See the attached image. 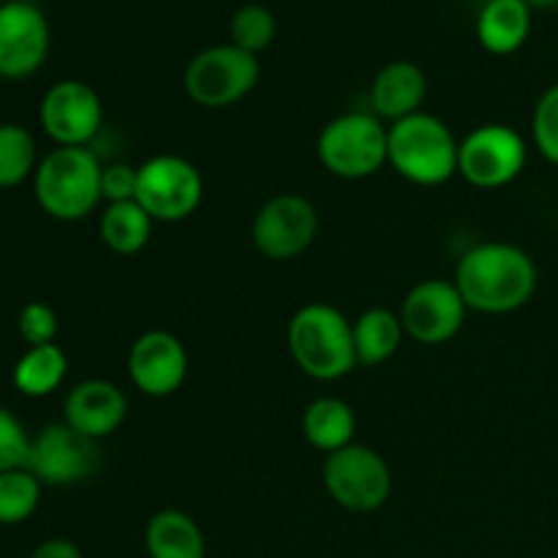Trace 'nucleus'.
Masks as SVG:
<instances>
[{"mask_svg":"<svg viewBox=\"0 0 558 558\" xmlns=\"http://www.w3.org/2000/svg\"><path fill=\"white\" fill-rule=\"evenodd\" d=\"M456 287L466 308L480 314H512L532 300L537 267L512 243H483L461 256Z\"/></svg>","mask_w":558,"mask_h":558,"instance_id":"nucleus-1","label":"nucleus"},{"mask_svg":"<svg viewBox=\"0 0 558 558\" xmlns=\"http://www.w3.org/2000/svg\"><path fill=\"white\" fill-rule=\"evenodd\" d=\"M101 172L90 147H54L33 174L36 202L54 221H82L101 202Z\"/></svg>","mask_w":558,"mask_h":558,"instance_id":"nucleus-2","label":"nucleus"},{"mask_svg":"<svg viewBox=\"0 0 558 558\" xmlns=\"http://www.w3.org/2000/svg\"><path fill=\"white\" fill-rule=\"evenodd\" d=\"M289 352L311 379H341L357 365L352 322L330 303L303 305L289 322Z\"/></svg>","mask_w":558,"mask_h":558,"instance_id":"nucleus-3","label":"nucleus"},{"mask_svg":"<svg viewBox=\"0 0 558 558\" xmlns=\"http://www.w3.org/2000/svg\"><path fill=\"white\" fill-rule=\"evenodd\" d=\"M458 145L447 123L428 112H414L390 125L392 163L401 178L417 185H441L458 172Z\"/></svg>","mask_w":558,"mask_h":558,"instance_id":"nucleus-4","label":"nucleus"},{"mask_svg":"<svg viewBox=\"0 0 558 558\" xmlns=\"http://www.w3.org/2000/svg\"><path fill=\"white\" fill-rule=\"evenodd\" d=\"M322 167L343 180H363L379 172L390 153V129L376 114L347 112L330 120L316 142Z\"/></svg>","mask_w":558,"mask_h":558,"instance_id":"nucleus-5","label":"nucleus"},{"mask_svg":"<svg viewBox=\"0 0 558 558\" xmlns=\"http://www.w3.org/2000/svg\"><path fill=\"white\" fill-rule=\"evenodd\" d=\"M259 58L234 44L202 49L185 65L183 87L194 104L205 109H223L243 101L259 82Z\"/></svg>","mask_w":558,"mask_h":558,"instance_id":"nucleus-6","label":"nucleus"},{"mask_svg":"<svg viewBox=\"0 0 558 558\" xmlns=\"http://www.w3.org/2000/svg\"><path fill=\"white\" fill-rule=\"evenodd\" d=\"M327 494L349 512H374L390 499L392 474L385 458L365 445H347L330 452L322 466Z\"/></svg>","mask_w":558,"mask_h":558,"instance_id":"nucleus-7","label":"nucleus"},{"mask_svg":"<svg viewBox=\"0 0 558 558\" xmlns=\"http://www.w3.org/2000/svg\"><path fill=\"white\" fill-rule=\"evenodd\" d=\"M202 194L205 183L189 158L153 156L136 167V202L153 221H185L196 213Z\"/></svg>","mask_w":558,"mask_h":558,"instance_id":"nucleus-8","label":"nucleus"},{"mask_svg":"<svg viewBox=\"0 0 558 558\" xmlns=\"http://www.w3.org/2000/svg\"><path fill=\"white\" fill-rule=\"evenodd\" d=\"M526 167V142L501 123L480 125L458 145V172L477 189H501Z\"/></svg>","mask_w":558,"mask_h":558,"instance_id":"nucleus-9","label":"nucleus"},{"mask_svg":"<svg viewBox=\"0 0 558 558\" xmlns=\"http://www.w3.org/2000/svg\"><path fill=\"white\" fill-rule=\"evenodd\" d=\"M38 120L58 147H87L104 123V107L98 93L87 82H54L41 98Z\"/></svg>","mask_w":558,"mask_h":558,"instance_id":"nucleus-10","label":"nucleus"},{"mask_svg":"<svg viewBox=\"0 0 558 558\" xmlns=\"http://www.w3.org/2000/svg\"><path fill=\"white\" fill-rule=\"evenodd\" d=\"M319 232V216L305 196L278 194L259 207L251 227L256 251L267 259L287 262L303 254Z\"/></svg>","mask_w":558,"mask_h":558,"instance_id":"nucleus-11","label":"nucleus"},{"mask_svg":"<svg viewBox=\"0 0 558 558\" xmlns=\"http://www.w3.org/2000/svg\"><path fill=\"white\" fill-rule=\"evenodd\" d=\"M466 311L456 281L428 278V281H420L403 300L401 325L403 332L417 343L439 347L461 332Z\"/></svg>","mask_w":558,"mask_h":558,"instance_id":"nucleus-12","label":"nucleus"},{"mask_svg":"<svg viewBox=\"0 0 558 558\" xmlns=\"http://www.w3.org/2000/svg\"><path fill=\"white\" fill-rule=\"evenodd\" d=\"M27 469L41 485L85 483L98 469V441L82 436L69 423L47 425L33 436Z\"/></svg>","mask_w":558,"mask_h":558,"instance_id":"nucleus-13","label":"nucleus"},{"mask_svg":"<svg viewBox=\"0 0 558 558\" xmlns=\"http://www.w3.org/2000/svg\"><path fill=\"white\" fill-rule=\"evenodd\" d=\"M49 54V22L36 3L0 5V76L27 80Z\"/></svg>","mask_w":558,"mask_h":558,"instance_id":"nucleus-14","label":"nucleus"},{"mask_svg":"<svg viewBox=\"0 0 558 558\" xmlns=\"http://www.w3.org/2000/svg\"><path fill=\"white\" fill-rule=\"evenodd\" d=\"M131 381L150 398H167L180 390L189 374V354L178 336L167 330H150L136 338L129 354Z\"/></svg>","mask_w":558,"mask_h":558,"instance_id":"nucleus-15","label":"nucleus"},{"mask_svg":"<svg viewBox=\"0 0 558 558\" xmlns=\"http://www.w3.org/2000/svg\"><path fill=\"white\" fill-rule=\"evenodd\" d=\"M125 414H129V403H125L123 390L112 381H80L65 398V423L93 441L112 436L123 425Z\"/></svg>","mask_w":558,"mask_h":558,"instance_id":"nucleus-16","label":"nucleus"},{"mask_svg":"<svg viewBox=\"0 0 558 558\" xmlns=\"http://www.w3.org/2000/svg\"><path fill=\"white\" fill-rule=\"evenodd\" d=\"M425 93H428V80H425L423 69L409 60H396L376 74L374 85H371V104H374L376 118L398 123V120L420 112Z\"/></svg>","mask_w":558,"mask_h":558,"instance_id":"nucleus-17","label":"nucleus"},{"mask_svg":"<svg viewBox=\"0 0 558 558\" xmlns=\"http://www.w3.org/2000/svg\"><path fill=\"white\" fill-rule=\"evenodd\" d=\"M532 9L526 0H488L477 16V38L490 54H512L526 44Z\"/></svg>","mask_w":558,"mask_h":558,"instance_id":"nucleus-18","label":"nucleus"},{"mask_svg":"<svg viewBox=\"0 0 558 558\" xmlns=\"http://www.w3.org/2000/svg\"><path fill=\"white\" fill-rule=\"evenodd\" d=\"M145 550L150 558H205L199 523L180 510H161L147 521Z\"/></svg>","mask_w":558,"mask_h":558,"instance_id":"nucleus-19","label":"nucleus"},{"mask_svg":"<svg viewBox=\"0 0 558 558\" xmlns=\"http://www.w3.org/2000/svg\"><path fill=\"white\" fill-rule=\"evenodd\" d=\"M354 430H357V420H354L352 407L341 398H316L303 412V436L311 447L325 456L352 445Z\"/></svg>","mask_w":558,"mask_h":558,"instance_id":"nucleus-20","label":"nucleus"},{"mask_svg":"<svg viewBox=\"0 0 558 558\" xmlns=\"http://www.w3.org/2000/svg\"><path fill=\"white\" fill-rule=\"evenodd\" d=\"M352 336L357 365L374 368V365L387 363L398 352V347H401V316H396L387 308H371L360 314L357 322H352Z\"/></svg>","mask_w":558,"mask_h":558,"instance_id":"nucleus-21","label":"nucleus"},{"mask_svg":"<svg viewBox=\"0 0 558 558\" xmlns=\"http://www.w3.org/2000/svg\"><path fill=\"white\" fill-rule=\"evenodd\" d=\"M150 232L153 218L136 199L107 205L101 221H98V234H101L104 245L120 256L140 254L150 243Z\"/></svg>","mask_w":558,"mask_h":558,"instance_id":"nucleus-22","label":"nucleus"},{"mask_svg":"<svg viewBox=\"0 0 558 558\" xmlns=\"http://www.w3.org/2000/svg\"><path fill=\"white\" fill-rule=\"evenodd\" d=\"M69 357L58 343L47 347H27V352L14 365V387L27 398H47L63 385Z\"/></svg>","mask_w":558,"mask_h":558,"instance_id":"nucleus-23","label":"nucleus"},{"mask_svg":"<svg viewBox=\"0 0 558 558\" xmlns=\"http://www.w3.org/2000/svg\"><path fill=\"white\" fill-rule=\"evenodd\" d=\"M38 169L36 140L20 123H0V189H16Z\"/></svg>","mask_w":558,"mask_h":558,"instance_id":"nucleus-24","label":"nucleus"},{"mask_svg":"<svg viewBox=\"0 0 558 558\" xmlns=\"http://www.w3.org/2000/svg\"><path fill=\"white\" fill-rule=\"evenodd\" d=\"M41 501V483L31 469L0 472V526H20Z\"/></svg>","mask_w":558,"mask_h":558,"instance_id":"nucleus-25","label":"nucleus"},{"mask_svg":"<svg viewBox=\"0 0 558 558\" xmlns=\"http://www.w3.org/2000/svg\"><path fill=\"white\" fill-rule=\"evenodd\" d=\"M278 22L267 5L248 3L243 9H238L229 22V44H234L238 49L248 54H259L276 41Z\"/></svg>","mask_w":558,"mask_h":558,"instance_id":"nucleus-26","label":"nucleus"},{"mask_svg":"<svg viewBox=\"0 0 558 558\" xmlns=\"http://www.w3.org/2000/svg\"><path fill=\"white\" fill-rule=\"evenodd\" d=\"M33 436L27 434L25 425L20 423L14 412L0 407V472L11 469H27L31 461Z\"/></svg>","mask_w":558,"mask_h":558,"instance_id":"nucleus-27","label":"nucleus"},{"mask_svg":"<svg viewBox=\"0 0 558 558\" xmlns=\"http://www.w3.org/2000/svg\"><path fill=\"white\" fill-rule=\"evenodd\" d=\"M532 134L537 150L558 167V85H550L539 96L532 118Z\"/></svg>","mask_w":558,"mask_h":558,"instance_id":"nucleus-28","label":"nucleus"},{"mask_svg":"<svg viewBox=\"0 0 558 558\" xmlns=\"http://www.w3.org/2000/svg\"><path fill=\"white\" fill-rule=\"evenodd\" d=\"M16 330L27 347H47L58 338V314L47 303H27L20 311Z\"/></svg>","mask_w":558,"mask_h":558,"instance_id":"nucleus-29","label":"nucleus"},{"mask_svg":"<svg viewBox=\"0 0 558 558\" xmlns=\"http://www.w3.org/2000/svg\"><path fill=\"white\" fill-rule=\"evenodd\" d=\"M101 199H107L109 205L136 199V167L107 163L101 172Z\"/></svg>","mask_w":558,"mask_h":558,"instance_id":"nucleus-30","label":"nucleus"},{"mask_svg":"<svg viewBox=\"0 0 558 558\" xmlns=\"http://www.w3.org/2000/svg\"><path fill=\"white\" fill-rule=\"evenodd\" d=\"M31 558H82V550L76 548V543L65 537H52L44 539L41 545H36Z\"/></svg>","mask_w":558,"mask_h":558,"instance_id":"nucleus-31","label":"nucleus"},{"mask_svg":"<svg viewBox=\"0 0 558 558\" xmlns=\"http://www.w3.org/2000/svg\"><path fill=\"white\" fill-rule=\"evenodd\" d=\"M529 5H558V0H526Z\"/></svg>","mask_w":558,"mask_h":558,"instance_id":"nucleus-32","label":"nucleus"},{"mask_svg":"<svg viewBox=\"0 0 558 558\" xmlns=\"http://www.w3.org/2000/svg\"><path fill=\"white\" fill-rule=\"evenodd\" d=\"M9 3H38V0H9Z\"/></svg>","mask_w":558,"mask_h":558,"instance_id":"nucleus-33","label":"nucleus"},{"mask_svg":"<svg viewBox=\"0 0 558 558\" xmlns=\"http://www.w3.org/2000/svg\"><path fill=\"white\" fill-rule=\"evenodd\" d=\"M5 3V0H0V5H3Z\"/></svg>","mask_w":558,"mask_h":558,"instance_id":"nucleus-34","label":"nucleus"}]
</instances>
